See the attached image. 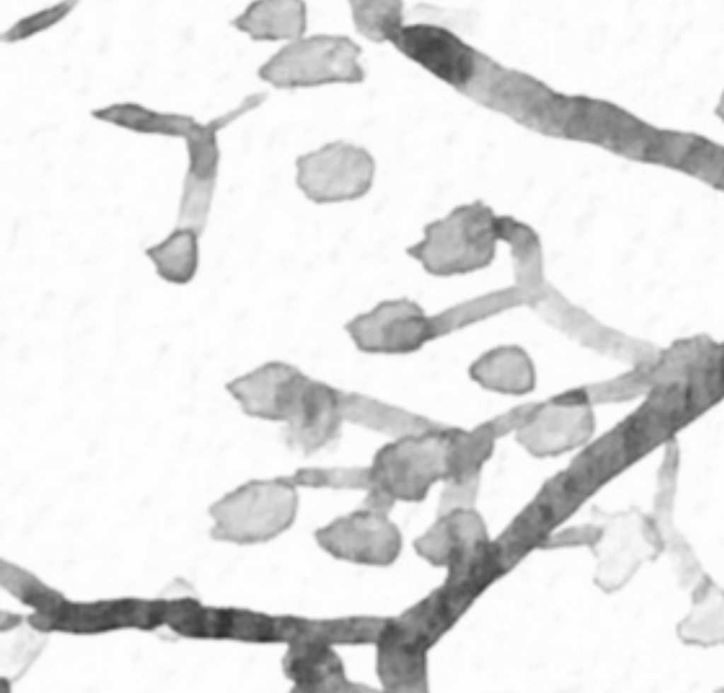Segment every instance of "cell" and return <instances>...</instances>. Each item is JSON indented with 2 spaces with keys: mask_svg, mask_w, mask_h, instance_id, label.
<instances>
[{
  "mask_svg": "<svg viewBox=\"0 0 724 693\" xmlns=\"http://www.w3.org/2000/svg\"><path fill=\"white\" fill-rule=\"evenodd\" d=\"M200 235L191 228L178 226L163 240L146 250L163 280L185 285L195 278L200 262Z\"/></svg>",
  "mask_w": 724,
  "mask_h": 693,
  "instance_id": "obj_14",
  "label": "cell"
},
{
  "mask_svg": "<svg viewBox=\"0 0 724 693\" xmlns=\"http://www.w3.org/2000/svg\"><path fill=\"white\" fill-rule=\"evenodd\" d=\"M311 378L287 362L268 361L225 383L247 416L287 423L299 408Z\"/></svg>",
  "mask_w": 724,
  "mask_h": 693,
  "instance_id": "obj_7",
  "label": "cell"
},
{
  "mask_svg": "<svg viewBox=\"0 0 724 693\" xmlns=\"http://www.w3.org/2000/svg\"><path fill=\"white\" fill-rule=\"evenodd\" d=\"M297 486L368 489V468L302 469L287 476Z\"/></svg>",
  "mask_w": 724,
  "mask_h": 693,
  "instance_id": "obj_19",
  "label": "cell"
},
{
  "mask_svg": "<svg viewBox=\"0 0 724 693\" xmlns=\"http://www.w3.org/2000/svg\"><path fill=\"white\" fill-rule=\"evenodd\" d=\"M454 429L436 424L380 448L368 467L367 498L389 506L396 500L422 499L435 482L448 477Z\"/></svg>",
  "mask_w": 724,
  "mask_h": 693,
  "instance_id": "obj_1",
  "label": "cell"
},
{
  "mask_svg": "<svg viewBox=\"0 0 724 693\" xmlns=\"http://www.w3.org/2000/svg\"><path fill=\"white\" fill-rule=\"evenodd\" d=\"M343 417L396 438L417 434L435 424L402 409L357 395L341 392Z\"/></svg>",
  "mask_w": 724,
  "mask_h": 693,
  "instance_id": "obj_15",
  "label": "cell"
},
{
  "mask_svg": "<svg viewBox=\"0 0 724 693\" xmlns=\"http://www.w3.org/2000/svg\"><path fill=\"white\" fill-rule=\"evenodd\" d=\"M297 507L296 487L287 476L252 479L212 503L211 535L240 544L266 542L290 527Z\"/></svg>",
  "mask_w": 724,
  "mask_h": 693,
  "instance_id": "obj_2",
  "label": "cell"
},
{
  "mask_svg": "<svg viewBox=\"0 0 724 693\" xmlns=\"http://www.w3.org/2000/svg\"><path fill=\"white\" fill-rule=\"evenodd\" d=\"M390 41L409 59L454 87H466L476 73L478 53L442 27L401 26Z\"/></svg>",
  "mask_w": 724,
  "mask_h": 693,
  "instance_id": "obj_9",
  "label": "cell"
},
{
  "mask_svg": "<svg viewBox=\"0 0 724 693\" xmlns=\"http://www.w3.org/2000/svg\"><path fill=\"white\" fill-rule=\"evenodd\" d=\"M439 603L435 594L398 617L387 618L377 643V670L386 691L425 689V654L439 631Z\"/></svg>",
  "mask_w": 724,
  "mask_h": 693,
  "instance_id": "obj_3",
  "label": "cell"
},
{
  "mask_svg": "<svg viewBox=\"0 0 724 693\" xmlns=\"http://www.w3.org/2000/svg\"><path fill=\"white\" fill-rule=\"evenodd\" d=\"M319 545L334 557L350 562L386 566L401 548V536L388 511L364 506L316 532Z\"/></svg>",
  "mask_w": 724,
  "mask_h": 693,
  "instance_id": "obj_6",
  "label": "cell"
},
{
  "mask_svg": "<svg viewBox=\"0 0 724 693\" xmlns=\"http://www.w3.org/2000/svg\"><path fill=\"white\" fill-rule=\"evenodd\" d=\"M296 184L316 204L354 201L371 190L376 172L372 156L343 141L326 144L299 156Z\"/></svg>",
  "mask_w": 724,
  "mask_h": 693,
  "instance_id": "obj_5",
  "label": "cell"
},
{
  "mask_svg": "<svg viewBox=\"0 0 724 693\" xmlns=\"http://www.w3.org/2000/svg\"><path fill=\"white\" fill-rule=\"evenodd\" d=\"M350 4L357 30L372 41L391 40L401 27V1H352Z\"/></svg>",
  "mask_w": 724,
  "mask_h": 693,
  "instance_id": "obj_17",
  "label": "cell"
},
{
  "mask_svg": "<svg viewBox=\"0 0 724 693\" xmlns=\"http://www.w3.org/2000/svg\"><path fill=\"white\" fill-rule=\"evenodd\" d=\"M343 418L340 392L313 380L300 409L286 423L284 439L294 449L312 453L335 437Z\"/></svg>",
  "mask_w": 724,
  "mask_h": 693,
  "instance_id": "obj_11",
  "label": "cell"
},
{
  "mask_svg": "<svg viewBox=\"0 0 724 693\" xmlns=\"http://www.w3.org/2000/svg\"><path fill=\"white\" fill-rule=\"evenodd\" d=\"M76 4L74 1H65L24 17L2 34L1 40L6 42H14L45 30L62 20Z\"/></svg>",
  "mask_w": 724,
  "mask_h": 693,
  "instance_id": "obj_20",
  "label": "cell"
},
{
  "mask_svg": "<svg viewBox=\"0 0 724 693\" xmlns=\"http://www.w3.org/2000/svg\"><path fill=\"white\" fill-rule=\"evenodd\" d=\"M216 181L185 176L178 211V226L201 235L209 213Z\"/></svg>",
  "mask_w": 724,
  "mask_h": 693,
  "instance_id": "obj_18",
  "label": "cell"
},
{
  "mask_svg": "<svg viewBox=\"0 0 724 693\" xmlns=\"http://www.w3.org/2000/svg\"><path fill=\"white\" fill-rule=\"evenodd\" d=\"M164 610H165V600H164ZM163 624H164V615H163Z\"/></svg>",
  "mask_w": 724,
  "mask_h": 693,
  "instance_id": "obj_21",
  "label": "cell"
},
{
  "mask_svg": "<svg viewBox=\"0 0 724 693\" xmlns=\"http://www.w3.org/2000/svg\"><path fill=\"white\" fill-rule=\"evenodd\" d=\"M471 374L484 387L505 392H524L534 383L529 359L522 350L514 347L486 354L473 366Z\"/></svg>",
  "mask_w": 724,
  "mask_h": 693,
  "instance_id": "obj_16",
  "label": "cell"
},
{
  "mask_svg": "<svg viewBox=\"0 0 724 693\" xmlns=\"http://www.w3.org/2000/svg\"><path fill=\"white\" fill-rule=\"evenodd\" d=\"M360 54L359 46L346 37L316 35L298 39L264 63L258 75L279 88L357 83L364 77L357 60Z\"/></svg>",
  "mask_w": 724,
  "mask_h": 693,
  "instance_id": "obj_4",
  "label": "cell"
},
{
  "mask_svg": "<svg viewBox=\"0 0 724 693\" xmlns=\"http://www.w3.org/2000/svg\"><path fill=\"white\" fill-rule=\"evenodd\" d=\"M149 602L139 600L75 605L62 602L47 619V629L87 634L134 627L147 630Z\"/></svg>",
  "mask_w": 724,
  "mask_h": 693,
  "instance_id": "obj_12",
  "label": "cell"
},
{
  "mask_svg": "<svg viewBox=\"0 0 724 693\" xmlns=\"http://www.w3.org/2000/svg\"><path fill=\"white\" fill-rule=\"evenodd\" d=\"M286 676L299 692H360L369 691L345 676L343 664L332 646L318 641L289 643L282 660Z\"/></svg>",
  "mask_w": 724,
  "mask_h": 693,
  "instance_id": "obj_10",
  "label": "cell"
},
{
  "mask_svg": "<svg viewBox=\"0 0 724 693\" xmlns=\"http://www.w3.org/2000/svg\"><path fill=\"white\" fill-rule=\"evenodd\" d=\"M346 328L357 346L369 353H409L439 334L437 318L425 317L407 299L384 301Z\"/></svg>",
  "mask_w": 724,
  "mask_h": 693,
  "instance_id": "obj_8",
  "label": "cell"
},
{
  "mask_svg": "<svg viewBox=\"0 0 724 693\" xmlns=\"http://www.w3.org/2000/svg\"><path fill=\"white\" fill-rule=\"evenodd\" d=\"M253 40H298L306 28V8L299 1H258L232 21Z\"/></svg>",
  "mask_w": 724,
  "mask_h": 693,
  "instance_id": "obj_13",
  "label": "cell"
}]
</instances>
